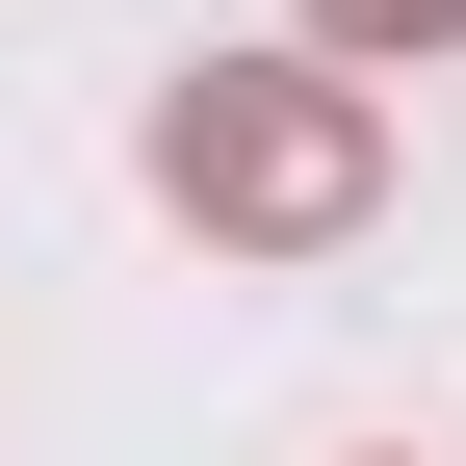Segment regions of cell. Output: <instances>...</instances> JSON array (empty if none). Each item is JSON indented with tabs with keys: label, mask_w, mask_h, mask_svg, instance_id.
I'll use <instances>...</instances> for the list:
<instances>
[{
	"label": "cell",
	"mask_w": 466,
	"mask_h": 466,
	"mask_svg": "<svg viewBox=\"0 0 466 466\" xmlns=\"http://www.w3.org/2000/svg\"><path fill=\"white\" fill-rule=\"evenodd\" d=\"M156 208H182V233H259V259H311V233L389 208V130H363V78H337V52H233V78L156 104Z\"/></svg>",
	"instance_id": "1"
},
{
	"label": "cell",
	"mask_w": 466,
	"mask_h": 466,
	"mask_svg": "<svg viewBox=\"0 0 466 466\" xmlns=\"http://www.w3.org/2000/svg\"><path fill=\"white\" fill-rule=\"evenodd\" d=\"M466 0H311V52H441Z\"/></svg>",
	"instance_id": "2"
}]
</instances>
